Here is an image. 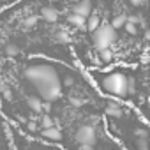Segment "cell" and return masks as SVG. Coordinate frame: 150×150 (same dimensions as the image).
Here are the masks:
<instances>
[{"instance_id": "cell-21", "label": "cell", "mask_w": 150, "mask_h": 150, "mask_svg": "<svg viewBox=\"0 0 150 150\" xmlns=\"http://www.w3.org/2000/svg\"><path fill=\"white\" fill-rule=\"evenodd\" d=\"M129 2H131L134 7H141V6H145V4H146V0H129Z\"/></svg>"}, {"instance_id": "cell-7", "label": "cell", "mask_w": 150, "mask_h": 150, "mask_svg": "<svg viewBox=\"0 0 150 150\" xmlns=\"http://www.w3.org/2000/svg\"><path fill=\"white\" fill-rule=\"evenodd\" d=\"M104 110H106V115H110V117H113V118H120V117L124 115L122 106H120L118 103H115V101H110Z\"/></svg>"}, {"instance_id": "cell-16", "label": "cell", "mask_w": 150, "mask_h": 150, "mask_svg": "<svg viewBox=\"0 0 150 150\" xmlns=\"http://www.w3.org/2000/svg\"><path fill=\"white\" fill-rule=\"evenodd\" d=\"M55 41H57V42H67V41H69V35H67L64 30H60V32L55 34Z\"/></svg>"}, {"instance_id": "cell-2", "label": "cell", "mask_w": 150, "mask_h": 150, "mask_svg": "<svg viewBox=\"0 0 150 150\" xmlns=\"http://www.w3.org/2000/svg\"><path fill=\"white\" fill-rule=\"evenodd\" d=\"M127 80L120 72H111L103 78V90L115 97H127Z\"/></svg>"}, {"instance_id": "cell-25", "label": "cell", "mask_w": 150, "mask_h": 150, "mask_svg": "<svg viewBox=\"0 0 150 150\" xmlns=\"http://www.w3.org/2000/svg\"><path fill=\"white\" fill-rule=\"evenodd\" d=\"M145 37H146V39L150 41V30H146V32H145Z\"/></svg>"}, {"instance_id": "cell-23", "label": "cell", "mask_w": 150, "mask_h": 150, "mask_svg": "<svg viewBox=\"0 0 150 150\" xmlns=\"http://www.w3.org/2000/svg\"><path fill=\"white\" fill-rule=\"evenodd\" d=\"M71 104H72V106H81V101L76 99V97H72V99H71Z\"/></svg>"}, {"instance_id": "cell-12", "label": "cell", "mask_w": 150, "mask_h": 150, "mask_svg": "<svg viewBox=\"0 0 150 150\" xmlns=\"http://www.w3.org/2000/svg\"><path fill=\"white\" fill-rule=\"evenodd\" d=\"M115 30H118V28H122L124 25H125V16L124 14H118V16H115L113 20H111V23H110Z\"/></svg>"}, {"instance_id": "cell-20", "label": "cell", "mask_w": 150, "mask_h": 150, "mask_svg": "<svg viewBox=\"0 0 150 150\" xmlns=\"http://www.w3.org/2000/svg\"><path fill=\"white\" fill-rule=\"evenodd\" d=\"M35 23H37V16H28V18L25 20V25H27V27H34Z\"/></svg>"}, {"instance_id": "cell-14", "label": "cell", "mask_w": 150, "mask_h": 150, "mask_svg": "<svg viewBox=\"0 0 150 150\" xmlns=\"http://www.w3.org/2000/svg\"><path fill=\"white\" fill-rule=\"evenodd\" d=\"M124 28H125V30H127V34H131V35H136V34H138V25H134V23L125 21Z\"/></svg>"}, {"instance_id": "cell-8", "label": "cell", "mask_w": 150, "mask_h": 150, "mask_svg": "<svg viewBox=\"0 0 150 150\" xmlns=\"http://www.w3.org/2000/svg\"><path fill=\"white\" fill-rule=\"evenodd\" d=\"M67 21L72 25V27H76V28H87V18H83V16H78V14H69V18H67Z\"/></svg>"}, {"instance_id": "cell-4", "label": "cell", "mask_w": 150, "mask_h": 150, "mask_svg": "<svg viewBox=\"0 0 150 150\" xmlns=\"http://www.w3.org/2000/svg\"><path fill=\"white\" fill-rule=\"evenodd\" d=\"M76 141H78L81 146H85V148L94 146L96 141H97V134H96L94 125H90V124L81 125V127L76 131Z\"/></svg>"}, {"instance_id": "cell-10", "label": "cell", "mask_w": 150, "mask_h": 150, "mask_svg": "<svg viewBox=\"0 0 150 150\" xmlns=\"http://www.w3.org/2000/svg\"><path fill=\"white\" fill-rule=\"evenodd\" d=\"M27 103H28V106H30L34 111H41V110H42V99H41L39 96H28V97H27Z\"/></svg>"}, {"instance_id": "cell-1", "label": "cell", "mask_w": 150, "mask_h": 150, "mask_svg": "<svg viewBox=\"0 0 150 150\" xmlns=\"http://www.w3.org/2000/svg\"><path fill=\"white\" fill-rule=\"evenodd\" d=\"M25 78L34 85L39 97L42 101H46V103L57 101L60 97V94H62V81L58 78V72L50 64L37 62V64L27 65Z\"/></svg>"}, {"instance_id": "cell-6", "label": "cell", "mask_w": 150, "mask_h": 150, "mask_svg": "<svg viewBox=\"0 0 150 150\" xmlns=\"http://www.w3.org/2000/svg\"><path fill=\"white\" fill-rule=\"evenodd\" d=\"M41 16L48 23H57L58 21V11L55 7H42L41 9Z\"/></svg>"}, {"instance_id": "cell-13", "label": "cell", "mask_w": 150, "mask_h": 150, "mask_svg": "<svg viewBox=\"0 0 150 150\" xmlns=\"http://www.w3.org/2000/svg\"><path fill=\"white\" fill-rule=\"evenodd\" d=\"M99 57H101V60H103L104 64H110V62L113 60V51H111L110 48H106V50H99Z\"/></svg>"}, {"instance_id": "cell-9", "label": "cell", "mask_w": 150, "mask_h": 150, "mask_svg": "<svg viewBox=\"0 0 150 150\" xmlns=\"http://www.w3.org/2000/svg\"><path fill=\"white\" fill-rule=\"evenodd\" d=\"M42 136L46 138V139H50V141H58L60 138H62V132L53 125V127H48V129H42Z\"/></svg>"}, {"instance_id": "cell-22", "label": "cell", "mask_w": 150, "mask_h": 150, "mask_svg": "<svg viewBox=\"0 0 150 150\" xmlns=\"http://www.w3.org/2000/svg\"><path fill=\"white\" fill-rule=\"evenodd\" d=\"M74 83V80H72V76H65V80H64V85L65 87H71Z\"/></svg>"}, {"instance_id": "cell-15", "label": "cell", "mask_w": 150, "mask_h": 150, "mask_svg": "<svg viewBox=\"0 0 150 150\" xmlns=\"http://www.w3.org/2000/svg\"><path fill=\"white\" fill-rule=\"evenodd\" d=\"M41 125H42V129L53 127V120H51V117H50V115H42V118H41Z\"/></svg>"}, {"instance_id": "cell-17", "label": "cell", "mask_w": 150, "mask_h": 150, "mask_svg": "<svg viewBox=\"0 0 150 150\" xmlns=\"http://www.w3.org/2000/svg\"><path fill=\"white\" fill-rule=\"evenodd\" d=\"M7 55H11V57H14V55H18L20 53V48L16 46V44H7Z\"/></svg>"}, {"instance_id": "cell-24", "label": "cell", "mask_w": 150, "mask_h": 150, "mask_svg": "<svg viewBox=\"0 0 150 150\" xmlns=\"http://www.w3.org/2000/svg\"><path fill=\"white\" fill-rule=\"evenodd\" d=\"M37 129V124L35 122H28V131H35Z\"/></svg>"}, {"instance_id": "cell-5", "label": "cell", "mask_w": 150, "mask_h": 150, "mask_svg": "<svg viewBox=\"0 0 150 150\" xmlns=\"http://www.w3.org/2000/svg\"><path fill=\"white\" fill-rule=\"evenodd\" d=\"M72 13L78 14V16H83V18H88L92 14V2L90 0H80V2L72 7Z\"/></svg>"}, {"instance_id": "cell-11", "label": "cell", "mask_w": 150, "mask_h": 150, "mask_svg": "<svg viewBox=\"0 0 150 150\" xmlns=\"http://www.w3.org/2000/svg\"><path fill=\"white\" fill-rule=\"evenodd\" d=\"M99 25H101V18H99V14H90V16L87 18V28H88L90 32L97 30Z\"/></svg>"}, {"instance_id": "cell-18", "label": "cell", "mask_w": 150, "mask_h": 150, "mask_svg": "<svg viewBox=\"0 0 150 150\" xmlns=\"http://www.w3.org/2000/svg\"><path fill=\"white\" fill-rule=\"evenodd\" d=\"M145 138H146V136H141V139H138V148H139V150H148V148H150Z\"/></svg>"}, {"instance_id": "cell-19", "label": "cell", "mask_w": 150, "mask_h": 150, "mask_svg": "<svg viewBox=\"0 0 150 150\" xmlns=\"http://www.w3.org/2000/svg\"><path fill=\"white\" fill-rule=\"evenodd\" d=\"M125 21H129V23H134V25H138L139 21L143 23V20H141L139 16H125Z\"/></svg>"}, {"instance_id": "cell-3", "label": "cell", "mask_w": 150, "mask_h": 150, "mask_svg": "<svg viewBox=\"0 0 150 150\" xmlns=\"http://www.w3.org/2000/svg\"><path fill=\"white\" fill-rule=\"evenodd\" d=\"M115 39H117V30L110 23H103V25H99L97 30L92 32V42H94L96 50H106V48H110Z\"/></svg>"}]
</instances>
